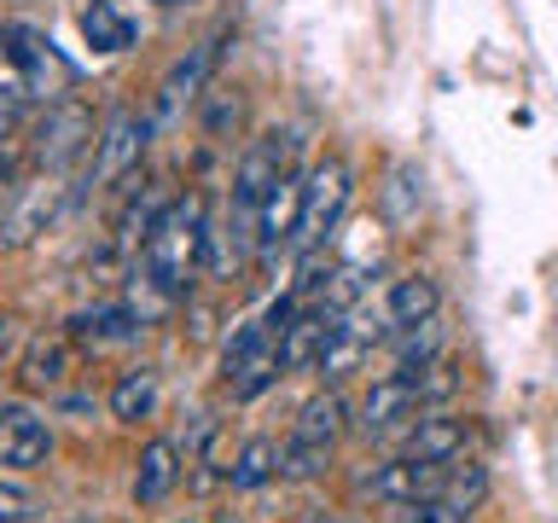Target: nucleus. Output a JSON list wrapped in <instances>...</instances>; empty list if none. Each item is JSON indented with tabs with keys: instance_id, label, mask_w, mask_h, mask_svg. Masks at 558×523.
Returning a JSON list of instances; mask_svg holds the SVG:
<instances>
[{
	"instance_id": "16",
	"label": "nucleus",
	"mask_w": 558,
	"mask_h": 523,
	"mask_svg": "<svg viewBox=\"0 0 558 523\" xmlns=\"http://www.w3.org/2000/svg\"><path fill=\"white\" fill-rule=\"evenodd\" d=\"M174 483H181V448H174L169 436H151V442L140 448V460H134V500L140 506H163L174 495Z\"/></svg>"
},
{
	"instance_id": "26",
	"label": "nucleus",
	"mask_w": 558,
	"mask_h": 523,
	"mask_svg": "<svg viewBox=\"0 0 558 523\" xmlns=\"http://www.w3.org/2000/svg\"><path fill=\"white\" fill-rule=\"evenodd\" d=\"M308 523H331V518H308Z\"/></svg>"
},
{
	"instance_id": "23",
	"label": "nucleus",
	"mask_w": 558,
	"mask_h": 523,
	"mask_svg": "<svg viewBox=\"0 0 558 523\" xmlns=\"http://www.w3.org/2000/svg\"><path fill=\"white\" fill-rule=\"evenodd\" d=\"M390 523H471V506L436 495V500H418V506H390Z\"/></svg>"
},
{
	"instance_id": "8",
	"label": "nucleus",
	"mask_w": 558,
	"mask_h": 523,
	"mask_svg": "<svg viewBox=\"0 0 558 523\" xmlns=\"http://www.w3.org/2000/svg\"><path fill=\"white\" fill-rule=\"evenodd\" d=\"M151 111H117L111 122L99 129V146L87 157V186H111V181H129L140 169V157L151 146Z\"/></svg>"
},
{
	"instance_id": "15",
	"label": "nucleus",
	"mask_w": 558,
	"mask_h": 523,
	"mask_svg": "<svg viewBox=\"0 0 558 523\" xmlns=\"http://www.w3.org/2000/svg\"><path fill=\"white\" fill-rule=\"evenodd\" d=\"M378 216L390 233H408V227L425 216V174H418V163H390V174H384V186H378Z\"/></svg>"
},
{
	"instance_id": "12",
	"label": "nucleus",
	"mask_w": 558,
	"mask_h": 523,
	"mask_svg": "<svg viewBox=\"0 0 558 523\" xmlns=\"http://www.w3.org/2000/svg\"><path fill=\"white\" fill-rule=\"evenodd\" d=\"M47 453H52V425L35 408H24V401H7L0 408V465L35 471V465H47Z\"/></svg>"
},
{
	"instance_id": "7",
	"label": "nucleus",
	"mask_w": 558,
	"mask_h": 523,
	"mask_svg": "<svg viewBox=\"0 0 558 523\" xmlns=\"http://www.w3.org/2000/svg\"><path fill=\"white\" fill-rule=\"evenodd\" d=\"M94 146H99V129L87 117V105H76V99L47 105L41 129H35V163L52 174H70L82 157H94Z\"/></svg>"
},
{
	"instance_id": "19",
	"label": "nucleus",
	"mask_w": 558,
	"mask_h": 523,
	"mask_svg": "<svg viewBox=\"0 0 558 523\" xmlns=\"http://www.w3.org/2000/svg\"><path fill=\"white\" fill-rule=\"evenodd\" d=\"M134 17L117 7V0H94V7L82 12V41L94 52H129L134 47Z\"/></svg>"
},
{
	"instance_id": "9",
	"label": "nucleus",
	"mask_w": 558,
	"mask_h": 523,
	"mask_svg": "<svg viewBox=\"0 0 558 523\" xmlns=\"http://www.w3.org/2000/svg\"><path fill=\"white\" fill-rule=\"evenodd\" d=\"M460 465V460H453ZM453 465H436V460H413V453H396V460L373 465L361 477V488L384 506H418V500H436L453 477Z\"/></svg>"
},
{
	"instance_id": "2",
	"label": "nucleus",
	"mask_w": 558,
	"mask_h": 523,
	"mask_svg": "<svg viewBox=\"0 0 558 523\" xmlns=\"http://www.w3.org/2000/svg\"><path fill=\"white\" fill-rule=\"evenodd\" d=\"M460 390V378H453L448 361H430V366H396V373H384L366 384L361 396V436H378V442H401V430L413 425L418 413L442 408V401Z\"/></svg>"
},
{
	"instance_id": "17",
	"label": "nucleus",
	"mask_w": 558,
	"mask_h": 523,
	"mask_svg": "<svg viewBox=\"0 0 558 523\" xmlns=\"http://www.w3.org/2000/svg\"><path fill=\"white\" fill-rule=\"evenodd\" d=\"M157 396H163V378H157V366H129L111 396H105V408H111V418H122V425H140V418L157 413Z\"/></svg>"
},
{
	"instance_id": "3",
	"label": "nucleus",
	"mask_w": 558,
	"mask_h": 523,
	"mask_svg": "<svg viewBox=\"0 0 558 523\" xmlns=\"http://www.w3.org/2000/svg\"><path fill=\"white\" fill-rule=\"evenodd\" d=\"M343 430H349V401L331 390V384H320V390L296 408L286 442H279V453H286V460H279V477L286 483H314L331 460H338Z\"/></svg>"
},
{
	"instance_id": "6",
	"label": "nucleus",
	"mask_w": 558,
	"mask_h": 523,
	"mask_svg": "<svg viewBox=\"0 0 558 523\" xmlns=\"http://www.w3.org/2000/svg\"><path fill=\"white\" fill-rule=\"evenodd\" d=\"M7 70L29 87L35 105H64L70 87H76V64L52 47V35H41L35 24H24V17L7 24Z\"/></svg>"
},
{
	"instance_id": "21",
	"label": "nucleus",
	"mask_w": 558,
	"mask_h": 523,
	"mask_svg": "<svg viewBox=\"0 0 558 523\" xmlns=\"http://www.w3.org/2000/svg\"><path fill=\"white\" fill-rule=\"evenodd\" d=\"M390 349H396V366H430V361H442V314L390 331Z\"/></svg>"
},
{
	"instance_id": "14",
	"label": "nucleus",
	"mask_w": 558,
	"mask_h": 523,
	"mask_svg": "<svg viewBox=\"0 0 558 523\" xmlns=\"http://www.w3.org/2000/svg\"><path fill=\"white\" fill-rule=\"evenodd\" d=\"M70 331L87 343V349H129L140 343V331H146V314L134 303H99V308H82Z\"/></svg>"
},
{
	"instance_id": "5",
	"label": "nucleus",
	"mask_w": 558,
	"mask_h": 523,
	"mask_svg": "<svg viewBox=\"0 0 558 523\" xmlns=\"http://www.w3.org/2000/svg\"><path fill=\"white\" fill-rule=\"evenodd\" d=\"M286 378V349L268 320H244L221 349V390L233 401H256Z\"/></svg>"
},
{
	"instance_id": "11",
	"label": "nucleus",
	"mask_w": 558,
	"mask_h": 523,
	"mask_svg": "<svg viewBox=\"0 0 558 523\" xmlns=\"http://www.w3.org/2000/svg\"><path fill=\"white\" fill-rule=\"evenodd\" d=\"M216 59H221V47L204 41V47H192L186 59L169 64V76L157 82V99H151V122H157V129H169V122L204 94V82H209V70H216Z\"/></svg>"
},
{
	"instance_id": "24",
	"label": "nucleus",
	"mask_w": 558,
	"mask_h": 523,
	"mask_svg": "<svg viewBox=\"0 0 558 523\" xmlns=\"http://www.w3.org/2000/svg\"><path fill=\"white\" fill-rule=\"evenodd\" d=\"M17 477H24V471H7V483H0V523H29L35 518V495Z\"/></svg>"
},
{
	"instance_id": "20",
	"label": "nucleus",
	"mask_w": 558,
	"mask_h": 523,
	"mask_svg": "<svg viewBox=\"0 0 558 523\" xmlns=\"http://www.w3.org/2000/svg\"><path fill=\"white\" fill-rule=\"evenodd\" d=\"M279 460H286V453H279V442H268V436H251V442L233 453V471H227V477H233V488H268V483L279 477Z\"/></svg>"
},
{
	"instance_id": "25",
	"label": "nucleus",
	"mask_w": 558,
	"mask_h": 523,
	"mask_svg": "<svg viewBox=\"0 0 558 523\" xmlns=\"http://www.w3.org/2000/svg\"><path fill=\"white\" fill-rule=\"evenodd\" d=\"M151 7H186V0H151Z\"/></svg>"
},
{
	"instance_id": "1",
	"label": "nucleus",
	"mask_w": 558,
	"mask_h": 523,
	"mask_svg": "<svg viewBox=\"0 0 558 523\" xmlns=\"http://www.w3.org/2000/svg\"><path fill=\"white\" fill-rule=\"evenodd\" d=\"M209 262V227H204V204L192 198H169L163 216L151 221L146 244L134 256V291H151L157 308H174L192 291V279Z\"/></svg>"
},
{
	"instance_id": "4",
	"label": "nucleus",
	"mask_w": 558,
	"mask_h": 523,
	"mask_svg": "<svg viewBox=\"0 0 558 523\" xmlns=\"http://www.w3.org/2000/svg\"><path fill=\"white\" fill-rule=\"evenodd\" d=\"M349 192H355V174H349L343 157H320L303 174V204H296V233H291V256H314L326 251V239L338 233Z\"/></svg>"
},
{
	"instance_id": "22",
	"label": "nucleus",
	"mask_w": 558,
	"mask_h": 523,
	"mask_svg": "<svg viewBox=\"0 0 558 523\" xmlns=\"http://www.w3.org/2000/svg\"><path fill=\"white\" fill-rule=\"evenodd\" d=\"M64 373H70V349L64 343H47V338L35 343L24 361H17V378H24L29 390H59Z\"/></svg>"
},
{
	"instance_id": "13",
	"label": "nucleus",
	"mask_w": 558,
	"mask_h": 523,
	"mask_svg": "<svg viewBox=\"0 0 558 523\" xmlns=\"http://www.w3.org/2000/svg\"><path fill=\"white\" fill-rule=\"evenodd\" d=\"M465 448H471V430L460 425L453 413L442 408H430V413H418L408 430H401V453H413V460H436V465H453V460H465Z\"/></svg>"
},
{
	"instance_id": "18",
	"label": "nucleus",
	"mask_w": 558,
	"mask_h": 523,
	"mask_svg": "<svg viewBox=\"0 0 558 523\" xmlns=\"http://www.w3.org/2000/svg\"><path fill=\"white\" fill-rule=\"evenodd\" d=\"M384 314H390V331L418 326V320H430V314H442V291H436L430 273H401L390 285V296H384Z\"/></svg>"
},
{
	"instance_id": "10",
	"label": "nucleus",
	"mask_w": 558,
	"mask_h": 523,
	"mask_svg": "<svg viewBox=\"0 0 558 523\" xmlns=\"http://www.w3.org/2000/svg\"><path fill=\"white\" fill-rule=\"evenodd\" d=\"M64 204V174L41 169L35 181H17L7 186V244L17 251V244H29L35 233H47V221L59 216Z\"/></svg>"
}]
</instances>
